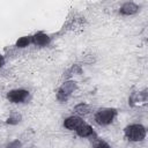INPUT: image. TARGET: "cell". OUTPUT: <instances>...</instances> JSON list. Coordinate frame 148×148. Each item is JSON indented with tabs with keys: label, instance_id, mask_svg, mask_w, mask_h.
<instances>
[{
	"label": "cell",
	"instance_id": "cell-7",
	"mask_svg": "<svg viewBox=\"0 0 148 148\" xmlns=\"http://www.w3.org/2000/svg\"><path fill=\"white\" fill-rule=\"evenodd\" d=\"M138 10H139L138 5H135L134 2H126V3H124V5L120 7L119 13H120L121 15H133V14H135Z\"/></svg>",
	"mask_w": 148,
	"mask_h": 148
},
{
	"label": "cell",
	"instance_id": "cell-10",
	"mask_svg": "<svg viewBox=\"0 0 148 148\" xmlns=\"http://www.w3.org/2000/svg\"><path fill=\"white\" fill-rule=\"evenodd\" d=\"M31 42V36H24V37H21L17 42H16V46L17 47H25L28 46Z\"/></svg>",
	"mask_w": 148,
	"mask_h": 148
},
{
	"label": "cell",
	"instance_id": "cell-4",
	"mask_svg": "<svg viewBox=\"0 0 148 148\" xmlns=\"http://www.w3.org/2000/svg\"><path fill=\"white\" fill-rule=\"evenodd\" d=\"M29 97V91L25 89H14L7 94V98L12 103H23Z\"/></svg>",
	"mask_w": 148,
	"mask_h": 148
},
{
	"label": "cell",
	"instance_id": "cell-14",
	"mask_svg": "<svg viewBox=\"0 0 148 148\" xmlns=\"http://www.w3.org/2000/svg\"><path fill=\"white\" fill-rule=\"evenodd\" d=\"M3 64H5V58H3L2 54H0V67L3 66Z\"/></svg>",
	"mask_w": 148,
	"mask_h": 148
},
{
	"label": "cell",
	"instance_id": "cell-11",
	"mask_svg": "<svg viewBox=\"0 0 148 148\" xmlns=\"http://www.w3.org/2000/svg\"><path fill=\"white\" fill-rule=\"evenodd\" d=\"M20 120H21V114H18V113H14V114H12V116L8 117V119H7V124L15 125V124H17Z\"/></svg>",
	"mask_w": 148,
	"mask_h": 148
},
{
	"label": "cell",
	"instance_id": "cell-9",
	"mask_svg": "<svg viewBox=\"0 0 148 148\" xmlns=\"http://www.w3.org/2000/svg\"><path fill=\"white\" fill-rule=\"evenodd\" d=\"M74 111L76 113H79V114H87L90 111V106L88 104H86V103H80L74 108Z\"/></svg>",
	"mask_w": 148,
	"mask_h": 148
},
{
	"label": "cell",
	"instance_id": "cell-3",
	"mask_svg": "<svg viewBox=\"0 0 148 148\" xmlns=\"http://www.w3.org/2000/svg\"><path fill=\"white\" fill-rule=\"evenodd\" d=\"M76 89V82L74 81H67L65 83H62V86L59 88L58 92H57V98L60 102H66L69 96L74 92V90Z\"/></svg>",
	"mask_w": 148,
	"mask_h": 148
},
{
	"label": "cell",
	"instance_id": "cell-12",
	"mask_svg": "<svg viewBox=\"0 0 148 148\" xmlns=\"http://www.w3.org/2000/svg\"><path fill=\"white\" fill-rule=\"evenodd\" d=\"M7 148H21V142H20L18 140H15V141L10 142V143L7 146Z\"/></svg>",
	"mask_w": 148,
	"mask_h": 148
},
{
	"label": "cell",
	"instance_id": "cell-1",
	"mask_svg": "<svg viewBox=\"0 0 148 148\" xmlns=\"http://www.w3.org/2000/svg\"><path fill=\"white\" fill-rule=\"evenodd\" d=\"M125 136L130 141H142L146 138V128L140 124H133L125 128Z\"/></svg>",
	"mask_w": 148,
	"mask_h": 148
},
{
	"label": "cell",
	"instance_id": "cell-5",
	"mask_svg": "<svg viewBox=\"0 0 148 148\" xmlns=\"http://www.w3.org/2000/svg\"><path fill=\"white\" fill-rule=\"evenodd\" d=\"M84 121L79 118V117H68L67 119H65L64 121V126L67 128V130H71V131H76Z\"/></svg>",
	"mask_w": 148,
	"mask_h": 148
},
{
	"label": "cell",
	"instance_id": "cell-8",
	"mask_svg": "<svg viewBox=\"0 0 148 148\" xmlns=\"http://www.w3.org/2000/svg\"><path fill=\"white\" fill-rule=\"evenodd\" d=\"M75 132L77 133V135H80V136H82V138H88V136L95 135V132H94V130L91 128V126H89V125L86 124V123H83Z\"/></svg>",
	"mask_w": 148,
	"mask_h": 148
},
{
	"label": "cell",
	"instance_id": "cell-6",
	"mask_svg": "<svg viewBox=\"0 0 148 148\" xmlns=\"http://www.w3.org/2000/svg\"><path fill=\"white\" fill-rule=\"evenodd\" d=\"M31 42L39 46H45L50 43V37L44 32H37L34 36H31Z\"/></svg>",
	"mask_w": 148,
	"mask_h": 148
},
{
	"label": "cell",
	"instance_id": "cell-2",
	"mask_svg": "<svg viewBox=\"0 0 148 148\" xmlns=\"http://www.w3.org/2000/svg\"><path fill=\"white\" fill-rule=\"evenodd\" d=\"M116 113H117V111L114 109H111V108L101 109L95 114V120L98 125L105 126V125H109L113 121V118L116 117Z\"/></svg>",
	"mask_w": 148,
	"mask_h": 148
},
{
	"label": "cell",
	"instance_id": "cell-13",
	"mask_svg": "<svg viewBox=\"0 0 148 148\" xmlns=\"http://www.w3.org/2000/svg\"><path fill=\"white\" fill-rule=\"evenodd\" d=\"M94 148H111V147H110L105 141H99Z\"/></svg>",
	"mask_w": 148,
	"mask_h": 148
}]
</instances>
